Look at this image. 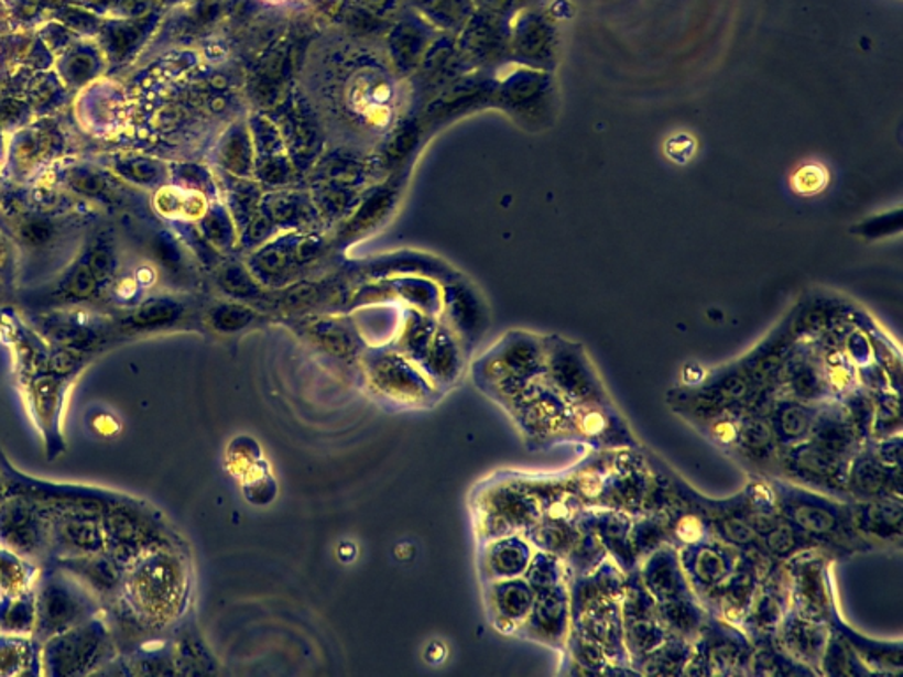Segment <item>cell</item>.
<instances>
[{
    "label": "cell",
    "instance_id": "obj_1",
    "mask_svg": "<svg viewBox=\"0 0 903 677\" xmlns=\"http://www.w3.org/2000/svg\"><path fill=\"white\" fill-rule=\"evenodd\" d=\"M324 85L307 96L319 119L348 129L357 140L366 134H387L394 128L395 76L385 67H363L355 72H316Z\"/></svg>",
    "mask_w": 903,
    "mask_h": 677
},
{
    "label": "cell",
    "instance_id": "obj_2",
    "mask_svg": "<svg viewBox=\"0 0 903 677\" xmlns=\"http://www.w3.org/2000/svg\"><path fill=\"white\" fill-rule=\"evenodd\" d=\"M775 492L779 514L817 549L833 559L870 553L872 545L859 535L850 501L802 488L782 477H764Z\"/></svg>",
    "mask_w": 903,
    "mask_h": 677
},
{
    "label": "cell",
    "instance_id": "obj_3",
    "mask_svg": "<svg viewBox=\"0 0 903 677\" xmlns=\"http://www.w3.org/2000/svg\"><path fill=\"white\" fill-rule=\"evenodd\" d=\"M544 374V339L523 332L503 337L475 365L477 385L501 406Z\"/></svg>",
    "mask_w": 903,
    "mask_h": 677
},
{
    "label": "cell",
    "instance_id": "obj_4",
    "mask_svg": "<svg viewBox=\"0 0 903 677\" xmlns=\"http://www.w3.org/2000/svg\"><path fill=\"white\" fill-rule=\"evenodd\" d=\"M503 406L514 416L515 424L521 427L532 447L545 448L556 443H577L570 406L544 378L530 383Z\"/></svg>",
    "mask_w": 903,
    "mask_h": 677
},
{
    "label": "cell",
    "instance_id": "obj_5",
    "mask_svg": "<svg viewBox=\"0 0 903 677\" xmlns=\"http://www.w3.org/2000/svg\"><path fill=\"white\" fill-rule=\"evenodd\" d=\"M753 644L738 626L708 612L683 676H749Z\"/></svg>",
    "mask_w": 903,
    "mask_h": 677
},
{
    "label": "cell",
    "instance_id": "obj_6",
    "mask_svg": "<svg viewBox=\"0 0 903 677\" xmlns=\"http://www.w3.org/2000/svg\"><path fill=\"white\" fill-rule=\"evenodd\" d=\"M835 559L828 553L806 549L784 563L788 576L791 609L806 620L829 626L838 614L831 565Z\"/></svg>",
    "mask_w": 903,
    "mask_h": 677
},
{
    "label": "cell",
    "instance_id": "obj_7",
    "mask_svg": "<svg viewBox=\"0 0 903 677\" xmlns=\"http://www.w3.org/2000/svg\"><path fill=\"white\" fill-rule=\"evenodd\" d=\"M544 380L570 407L609 403L611 398L583 346L562 337H545Z\"/></svg>",
    "mask_w": 903,
    "mask_h": 677
},
{
    "label": "cell",
    "instance_id": "obj_8",
    "mask_svg": "<svg viewBox=\"0 0 903 677\" xmlns=\"http://www.w3.org/2000/svg\"><path fill=\"white\" fill-rule=\"evenodd\" d=\"M653 482V466L638 448L611 451L588 509L621 510L632 517L641 515Z\"/></svg>",
    "mask_w": 903,
    "mask_h": 677
},
{
    "label": "cell",
    "instance_id": "obj_9",
    "mask_svg": "<svg viewBox=\"0 0 903 677\" xmlns=\"http://www.w3.org/2000/svg\"><path fill=\"white\" fill-rule=\"evenodd\" d=\"M271 111L293 166L298 173L309 172L324 152L325 125L306 90L292 87Z\"/></svg>",
    "mask_w": 903,
    "mask_h": 677
},
{
    "label": "cell",
    "instance_id": "obj_10",
    "mask_svg": "<svg viewBox=\"0 0 903 677\" xmlns=\"http://www.w3.org/2000/svg\"><path fill=\"white\" fill-rule=\"evenodd\" d=\"M850 461L833 456L810 439L780 450L779 477L802 488L847 500V471Z\"/></svg>",
    "mask_w": 903,
    "mask_h": 677
},
{
    "label": "cell",
    "instance_id": "obj_11",
    "mask_svg": "<svg viewBox=\"0 0 903 677\" xmlns=\"http://www.w3.org/2000/svg\"><path fill=\"white\" fill-rule=\"evenodd\" d=\"M479 533L483 542L500 536L523 535L541 518V501L518 482L500 483L480 496Z\"/></svg>",
    "mask_w": 903,
    "mask_h": 677
},
{
    "label": "cell",
    "instance_id": "obj_12",
    "mask_svg": "<svg viewBox=\"0 0 903 677\" xmlns=\"http://www.w3.org/2000/svg\"><path fill=\"white\" fill-rule=\"evenodd\" d=\"M776 394L797 398L803 403L820 404L835 401L823 354L815 342L796 341L776 378Z\"/></svg>",
    "mask_w": 903,
    "mask_h": 677
},
{
    "label": "cell",
    "instance_id": "obj_13",
    "mask_svg": "<svg viewBox=\"0 0 903 677\" xmlns=\"http://www.w3.org/2000/svg\"><path fill=\"white\" fill-rule=\"evenodd\" d=\"M570 630L597 642L616 667L632 668L624 647L620 600L595 598L570 605Z\"/></svg>",
    "mask_w": 903,
    "mask_h": 677
},
{
    "label": "cell",
    "instance_id": "obj_14",
    "mask_svg": "<svg viewBox=\"0 0 903 677\" xmlns=\"http://www.w3.org/2000/svg\"><path fill=\"white\" fill-rule=\"evenodd\" d=\"M677 550L688 585L703 605H706L731 577L740 556V550L717 540L715 536Z\"/></svg>",
    "mask_w": 903,
    "mask_h": 677
},
{
    "label": "cell",
    "instance_id": "obj_15",
    "mask_svg": "<svg viewBox=\"0 0 903 677\" xmlns=\"http://www.w3.org/2000/svg\"><path fill=\"white\" fill-rule=\"evenodd\" d=\"M325 242L315 231H292L281 239L266 240L253 256L254 274L266 283L290 280L292 274L324 256Z\"/></svg>",
    "mask_w": 903,
    "mask_h": 677
},
{
    "label": "cell",
    "instance_id": "obj_16",
    "mask_svg": "<svg viewBox=\"0 0 903 677\" xmlns=\"http://www.w3.org/2000/svg\"><path fill=\"white\" fill-rule=\"evenodd\" d=\"M771 565L773 561L764 554L740 550L735 571L724 582L722 588L718 589V593L706 603V611L740 626Z\"/></svg>",
    "mask_w": 903,
    "mask_h": 677
},
{
    "label": "cell",
    "instance_id": "obj_17",
    "mask_svg": "<svg viewBox=\"0 0 903 677\" xmlns=\"http://www.w3.org/2000/svg\"><path fill=\"white\" fill-rule=\"evenodd\" d=\"M369 383L377 394L401 404L424 406L431 403L433 386L407 362L403 353H377L366 362Z\"/></svg>",
    "mask_w": 903,
    "mask_h": 677
},
{
    "label": "cell",
    "instance_id": "obj_18",
    "mask_svg": "<svg viewBox=\"0 0 903 677\" xmlns=\"http://www.w3.org/2000/svg\"><path fill=\"white\" fill-rule=\"evenodd\" d=\"M791 609L788 576L784 563H773L753 597L740 629L749 635L753 646L775 641L776 630Z\"/></svg>",
    "mask_w": 903,
    "mask_h": 677
},
{
    "label": "cell",
    "instance_id": "obj_19",
    "mask_svg": "<svg viewBox=\"0 0 903 677\" xmlns=\"http://www.w3.org/2000/svg\"><path fill=\"white\" fill-rule=\"evenodd\" d=\"M570 633V594L567 582L536 591L532 611L515 635L563 651Z\"/></svg>",
    "mask_w": 903,
    "mask_h": 677
},
{
    "label": "cell",
    "instance_id": "obj_20",
    "mask_svg": "<svg viewBox=\"0 0 903 677\" xmlns=\"http://www.w3.org/2000/svg\"><path fill=\"white\" fill-rule=\"evenodd\" d=\"M570 412L577 443H585L597 451L639 448L629 425L624 424L623 416L611 401L570 407Z\"/></svg>",
    "mask_w": 903,
    "mask_h": 677
},
{
    "label": "cell",
    "instance_id": "obj_21",
    "mask_svg": "<svg viewBox=\"0 0 903 677\" xmlns=\"http://www.w3.org/2000/svg\"><path fill=\"white\" fill-rule=\"evenodd\" d=\"M254 146V173L265 186L283 187L297 172L290 160L280 129L269 113L257 111L248 120Z\"/></svg>",
    "mask_w": 903,
    "mask_h": 677
},
{
    "label": "cell",
    "instance_id": "obj_22",
    "mask_svg": "<svg viewBox=\"0 0 903 677\" xmlns=\"http://www.w3.org/2000/svg\"><path fill=\"white\" fill-rule=\"evenodd\" d=\"M729 454L758 470L761 477H779L780 447L766 413L741 415Z\"/></svg>",
    "mask_w": 903,
    "mask_h": 677
},
{
    "label": "cell",
    "instance_id": "obj_23",
    "mask_svg": "<svg viewBox=\"0 0 903 677\" xmlns=\"http://www.w3.org/2000/svg\"><path fill=\"white\" fill-rule=\"evenodd\" d=\"M850 509L856 529L873 549L902 545L903 501L900 498L850 501Z\"/></svg>",
    "mask_w": 903,
    "mask_h": 677
},
{
    "label": "cell",
    "instance_id": "obj_24",
    "mask_svg": "<svg viewBox=\"0 0 903 677\" xmlns=\"http://www.w3.org/2000/svg\"><path fill=\"white\" fill-rule=\"evenodd\" d=\"M881 498L902 500V470H893L877 461L867 447L850 459L847 471V500L868 501Z\"/></svg>",
    "mask_w": 903,
    "mask_h": 677
},
{
    "label": "cell",
    "instance_id": "obj_25",
    "mask_svg": "<svg viewBox=\"0 0 903 677\" xmlns=\"http://www.w3.org/2000/svg\"><path fill=\"white\" fill-rule=\"evenodd\" d=\"M828 638V624L806 620L793 609H788L775 635L776 646L780 649H784L799 664L810 667L817 676H820V662H823Z\"/></svg>",
    "mask_w": 903,
    "mask_h": 677
},
{
    "label": "cell",
    "instance_id": "obj_26",
    "mask_svg": "<svg viewBox=\"0 0 903 677\" xmlns=\"http://www.w3.org/2000/svg\"><path fill=\"white\" fill-rule=\"evenodd\" d=\"M639 576L656 603L674 598L696 597L683 571L679 550L674 545H662L642 559Z\"/></svg>",
    "mask_w": 903,
    "mask_h": 677
},
{
    "label": "cell",
    "instance_id": "obj_27",
    "mask_svg": "<svg viewBox=\"0 0 903 677\" xmlns=\"http://www.w3.org/2000/svg\"><path fill=\"white\" fill-rule=\"evenodd\" d=\"M535 602V591L524 577L488 582V607L500 632L515 633Z\"/></svg>",
    "mask_w": 903,
    "mask_h": 677
},
{
    "label": "cell",
    "instance_id": "obj_28",
    "mask_svg": "<svg viewBox=\"0 0 903 677\" xmlns=\"http://www.w3.org/2000/svg\"><path fill=\"white\" fill-rule=\"evenodd\" d=\"M589 524L597 533L598 540L603 545L607 556L624 571L638 570L639 559L633 553L632 532L633 517L627 512L612 509H586Z\"/></svg>",
    "mask_w": 903,
    "mask_h": 677
},
{
    "label": "cell",
    "instance_id": "obj_29",
    "mask_svg": "<svg viewBox=\"0 0 903 677\" xmlns=\"http://www.w3.org/2000/svg\"><path fill=\"white\" fill-rule=\"evenodd\" d=\"M808 439L817 447L824 448L833 456L847 459V461H850L863 448V443L847 421L846 413L841 410L837 398L819 404V412L815 416Z\"/></svg>",
    "mask_w": 903,
    "mask_h": 677
},
{
    "label": "cell",
    "instance_id": "obj_30",
    "mask_svg": "<svg viewBox=\"0 0 903 677\" xmlns=\"http://www.w3.org/2000/svg\"><path fill=\"white\" fill-rule=\"evenodd\" d=\"M494 96V87L482 75L457 76L445 89L434 96V101L425 110L421 122H442L448 117L459 116L479 102L488 101Z\"/></svg>",
    "mask_w": 903,
    "mask_h": 677
},
{
    "label": "cell",
    "instance_id": "obj_31",
    "mask_svg": "<svg viewBox=\"0 0 903 677\" xmlns=\"http://www.w3.org/2000/svg\"><path fill=\"white\" fill-rule=\"evenodd\" d=\"M533 545L524 535H507L486 542L480 568L486 582L523 577L532 561Z\"/></svg>",
    "mask_w": 903,
    "mask_h": 677
},
{
    "label": "cell",
    "instance_id": "obj_32",
    "mask_svg": "<svg viewBox=\"0 0 903 677\" xmlns=\"http://www.w3.org/2000/svg\"><path fill=\"white\" fill-rule=\"evenodd\" d=\"M819 404L803 403L787 395L776 394L768 407V421L775 433L780 450L794 447L810 436Z\"/></svg>",
    "mask_w": 903,
    "mask_h": 677
},
{
    "label": "cell",
    "instance_id": "obj_33",
    "mask_svg": "<svg viewBox=\"0 0 903 677\" xmlns=\"http://www.w3.org/2000/svg\"><path fill=\"white\" fill-rule=\"evenodd\" d=\"M260 214L275 230L315 231L316 225L322 221L311 196L295 190H278L263 196Z\"/></svg>",
    "mask_w": 903,
    "mask_h": 677
},
{
    "label": "cell",
    "instance_id": "obj_34",
    "mask_svg": "<svg viewBox=\"0 0 903 677\" xmlns=\"http://www.w3.org/2000/svg\"><path fill=\"white\" fill-rule=\"evenodd\" d=\"M829 630L846 638L850 646L855 647L856 653L861 656L864 664L872 668L873 674L902 673V642H879L864 637L861 633L850 629L849 624L844 623L840 614L833 618Z\"/></svg>",
    "mask_w": 903,
    "mask_h": 677
},
{
    "label": "cell",
    "instance_id": "obj_35",
    "mask_svg": "<svg viewBox=\"0 0 903 677\" xmlns=\"http://www.w3.org/2000/svg\"><path fill=\"white\" fill-rule=\"evenodd\" d=\"M445 301L452 324L461 336V341L468 346L479 341L483 330L488 328V315L479 297L465 284L457 283L448 286Z\"/></svg>",
    "mask_w": 903,
    "mask_h": 677
},
{
    "label": "cell",
    "instance_id": "obj_36",
    "mask_svg": "<svg viewBox=\"0 0 903 677\" xmlns=\"http://www.w3.org/2000/svg\"><path fill=\"white\" fill-rule=\"evenodd\" d=\"M563 653H565V658H563L562 674H568V676L638 674L632 668L616 667L609 662L606 651L598 646L597 642L589 641L572 630Z\"/></svg>",
    "mask_w": 903,
    "mask_h": 677
},
{
    "label": "cell",
    "instance_id": "obj_37",
    "mask_svg": "<svg viewBox=\"0 0 903 677\" xmlns=\"http://www.w3.org/2000/svg\"><path fill=\"white\" fill-rule=\"evenodd\" d=\"M217 163L230 177H251L254 172V146L246 120H237L226 129L217 146Z\"/></svg>",
    "mask_w": 903,
    "mask_h": 677
},
{
    "label": "cell",
    "instance_id": "obj_38",
    "mask_svg": "<svg viewBox=\"0 0 903 677\" xmlns=\"http://www.w3.org/2000/svg\"><path fill=\"white\" fill-rule=\"evenodd\" d=\"M656 615L668 635L694 642L699 637L708 611L697 597H682L656 603Z\"/></svg>",
    "mask_w": 903,
    "mask_h": 677
},
{
    "label": "cell",
    "instance_id": "obj_39",
    "mask_svg": "<svg viewBox=\"0 0 903 677\" xmlns=\"http://www.w3.org/2000/svg\"><path fill=\"white\" fill-rule=\"evenodd\" d=\"M395 198H398V187L392 186V184L377 187L368 195H363L360 204L348 216V221L345 222L339 240L346 242V239H355V237L372 230L387 216V212L394 205Z\"/></svg>",
    "mask_w": 903,
    "mask_h": 677
},
{
    "label": "cell",
    "instance_id": "obj_40",
    "mask_svg": "<svg viewBox=\"0 0 903 677\" xmlns=\"http://www.w3.org/2000/svg\"><path fill=\"white\" fill-rule=\"evenodd\" d=\"M692 653L694 642L668 635L633 668L639 676H683Z\"/></svg>",
    "mask_w": 903,
    "mask_h": 677
},
{
    "label": "cell",
    "instance_id": "obj_41",
    "mask_svg": "<svg viewBox=\"0 0 903 677\" xmlns=\"http://www.w3.org/2000/svg\"><path fill=\"white\" fill-rule=\"evenodd\" d=\"M586 509L580 510L579 517H577L580 526L579 538L572 547L570 553L567 554V558L563 559L565 582L577 579V577L588 576L589 571H594L603 559L609 558L603 545L598 540L597 533L589 524Z\"/></svg>",
    "mask_w": 903,
    "mask_h": 677
},
{
    "label": "cell",
    "instance_id": "obj_42",
    "mask_svg": "<svg viewBox=\"0 0 903 677\" xmlns=\"http://www.w3.org/2000/svg\"><path fill=\"white\" fill-rule=\"evenodd\" d=\"M421 365L429 374V380L433 378L434 383H454L461 371V353L456 339L447 330L438 328L431 339L424 359L421 360Z\"/></svg>",
    "mask_w": 903,
    "mask_h": 677
},
{
    "label": "cell",
    "instance_id": "obj_43",
    "mask_svg": "<svg viewBox=\"0 0 903 677\" xmlns=\"http://www.w3.org/2000/svg\"><path fill=\"white\" fill-rule=\"evenodd\" d=\"M761 553L773 563H785L787 559L806 549H815L810 540H806L802 533H797L782 515L771 521L762 532H759Z\"/></svg>",
    "mask_w": 903,
    "mask_h": 677
},
{
    "label": "cell",
    "instance_id": "obj_44",
    "mask_svg": "<svg viewBox=\"0 0 903 677\" xmlns=\"http://www.w3.org/2000/svg\"><path fill=\"white\" fill-rule=\"evenodd\" d=\"M749 676H817L810 667L799 664L796 659L780 649L775 641L764 642L753 646L752 662Z\"/></svg>",
    "mask_w": 903,
    "mask_h": 677
},
{
    "label": "cell",
    "instance_id": "obj_45",
    "mask_svg": "<svg viewBox=\"0 0 903 677\" xmlns=\"http://www.w3.org/2000/svg\"><path fill=\"white\" fill-rule=\"evenodd\" d=\"M820 676H873V670L846 638L829 630L828 644L820 662Z\"/></svg>",
    "mask_w": 903,
    "mask_h": 677
},
{
    "label": "cell",
    "instance_id": "obj_46",
    "mask_svg": "<svg viewBox=\"0 0 903 677\" xmlns=\"http://www.w3.org/2000/svg\"><path fill=\"white\" fill-rule=\"evenodd\" d=\"M668 637L659 615L623 623V641L632 668ZM635 670V668H633Z\"/></svg>",
    "mask_w": 903,
    "mask_h": 677
},
{
    "label": "cell",
    "instance_id": "obj_47",
    "mask_svg": "<svg viewBox=\"0 0 903 677\" xmlns=\"http://www.w3.org/2000/svg\"><path fill=\"white\" fill-rule=\"evenodd\" d=\"M226 198H228V210L233 217V222L240 231H244L260 212L263 198L262 187L258 186L257 182H249L248 178L228 175Z\"/></svg>",
    "mask_w": 903,
    "mask_h": 677
},
{
    "label": "cell",
    "instance_id": "obj_48",
    "mask_svg": "<svg viewBox=\"0 0 903 677\" xmlns=\"http://www.w3.org/2000/svg\"><path fill=\"white\" fill-rule=\"evenodd\" d=\"M837 401L861 443L864 445V443L870 441V438H872L873 415H875V397H873L872 390L858 383L844 394L838 395Z\"/></svg>",
    "mask_w": 903,
    "mask_h": 677
},
{
    "label": "cell",
    "instance_id": "obj_49",
    "mask_svg": "<svg viewBox=\"0 0 903 677\" xmlns=\"http://www.w3.org/2000/svg\"><path fill=\"white\" fill-rule=\"evenodd\" d=\"M630 538H632L633 553L641 565L642 559L650 556L653 550L659 549L662 545L671 544L667 518L662 512L635 515Z\"/></svg>",
    "mask_w": 903,
    "mask_h": 677
},
{
    "label": "cell",
    "instance_id": "obj_50",
    "mask_svg": "<svg viewBox=\"0 0 903 677\" xmlns=\"http://www.w3.org/2000/svg\"><path fill=\"white\" fill-rule=\"evenodd\" d=\"M709 529L717 540L731 545L738 550H755L761 553L758 533L753 532L743 517L740 515H720V517L708 518ZM762 554V553H761Z\"/></svg>",
    "mask_w": 903,
    "mask_h": 677
},
{
    "label": "cell",
    "instance_id": "obj_51",
    "mask_svg": "<svg viewBox=\"0 0 903 677\" xmlns=\"http://www.w3.org/2000/svg\"><path fill=\"white\" fill-rule=\"evenodd\" d=\"M875 415H873L872 438H890L902 434V412H900V392L893 389L877 390Z\"/></svg>",
    "mask_w": 903,
    "mask_h": 677
},
{
    "label": "cell",
    "instance_id": "obj_52",
    "mask_svg": "<svg viewBox=\"0 0 903 677\" xmlns=\"http://www.w3.org/2000/svg\"><path fill=\"white\" fill-rule=\"evenodd\" d=\"M523 577L527 580V585L532 586L535 593L542 591V589L562 585V582H565L563 559L554 556V554L544 553V550H535Z\"/></svg>",
    "mask_w": 903,
    "mask_h": 677
},
{
    "label": "cell",
    "instance_id": "obj_53",
    "mask_svg": "<svg viewBox=\"0 0 903 677\" xmlns=\"http://www.w3.org/2000/svg\"><path fill=\"white\" fill-rule=\"evenodd\" d=\"M434 332H436V328H434L431 319L424 318L422 315H412V318L407 319L403 337H401V351H403L404 357H410V359L421 363L425 351L429 348Z\"/></svg>",
    "mask_w": 903,
    "mask_h": 677
},
{
    "label": "cell",
    "instance_id": "obj_54",
    "mask_svg": "<svg viewBox=\"0 0 903 677\" xmlns=\"http://www.w3.org/2000/svg\"><path fill=\"white\" fill-rule=\"evenodd\" d=\"M311 336L318 339L319 345L325 346L328 351L337 354H355L359 348V341L350 328L337 321H319L313 327Z\"/></svg>",
    "mask_w": 903,
    "mask_h": 677
},
{
    "label": "cell",
    "instance_id": "obj_55",
    "mask_svg": "<svg viewBox=\"0 0 903 677\" xmlns=\"http://www.w3.org/2000/svg\"><path fill=\"white\" fill-rule=\"evenodd\" d=\"M202 230L208 242H213L217 248H230L236 242V222L230 210L225 207H214L204 216Z\"/></svg>",
    "mask_w": 903,
    "mask_h": 677
},
{
    "label": "cell",
    "instance_id": "obj_56",
    "mask_svg": "<svg viewBox=\"0 0 903 677\" xmlns=\"http://www.w3.org/2000/svg\"><path fill=\"white\" fill-rule=\"evenodd\" d=\"M863 447L872 451L877 461L893 470H902V434L890 438L870 439Z\"/></svg>",
    "mask_w": 903,
    "mask_h": 677
},
{
    "label": "cell",
    "instance_id": "obj_57",
    "mask_svg": "<svg viewBox=\"0 0 903 677\" xmlns=\"http://www.w3.org/2000/svg\"><path fill=\"white\" fill-rule=\"evenodd\" d=\"M253 318V310L246 309V307L231 306V304L217 307L213 315L214 325H216L217 328H221V330H239V328L251 324Z\"/></svg>",
    "mask_w": 903,
    "mask_h": 677
},
{
    "label": "cell",
    "instance_id": "obj_58",
    "mask_svg": "<svg viewBox=\"0 0 903 677\" xmlns=\"http://www.w3.org/2000/svg\"><path fill=\"white\" fill-rule=\"evenodd\" d=\"M177 307L170 304V302H151L142 309L138 310L134 316L138 325H161L168 324L177 315Z\"/></svg>",
    "mask_w": 903,
    "mask_h": 677
},
{
    "label": "cell",
    "instance_id": "obj_59",
    "mask_svg": "<svg viewBox=\"0 0 903 677\" xmlns=\"http://www.w3.org/2000/svg\"><path fill=\"white\" fill-rule=\"evenodd\" d=\"M94 280H96V275L93 274L89 266H80L76 274L73 275L72 284H69V290L75 293L76 297H85V295H89L94 288Z\"/></svg>",
    "mask_w": 903,
    "mask_h": 677
},
{
    "label": "cell",
    "instance_id": "obj_60",
    "mask_svg": "<svg viewBox=\"0 0 903 677\" xmlns=\"http://www.w3.org/2000/svg\"><path fill=\"white\" fill-rule=\"evenodd\" d=\"M52 237V228L43 221H31L28 226H23V239L28 240L29 244L40 245Z\"/></svg>",
    "mask_w": 903,
    "mask_h": 677
},
{
    "label": "cell",
    "instance_id": "obj_61",
    "mask_svg": "<svg viewBox=\"0 0 903 677\" xmlns=\"http://www.w3.org/2000/svg\"><path fill=\"white\" fill-rule=\"evenodd\" d=\"M73 186L76 189L84 190V193L94 195V193H99L102 189V181L93 173H76L73 177Z\"/></svg>",
    "mask_w": 903,
    "mask_h": 677
},
{
    "label": "cell",
    "instance_id": "obj_62",
    "mask_svg": "<svg viewBox=\"0 0 903 677\" xmlns=\"http://www.w3.org/2000/svg\"><path fill=\"white\" fill-rule=\"evenodd\" d=\"M128 172L131 173L134 178L142 182H151L157 177V168H155L154 164L149 163V161H133V163H129Z\"/></svg>",
    "mask_w": 903,
    "mask_h": 677
},
{
    "label": "cell",
    "instance_id": "obj_63",
    "mask_svg": "<svg viewBox=\"0 0 903 677\" xmlns=\"http://www.w3.org/2000/svg\"><path fill=\"white\" fill-rule=\"evenodd\" d=\"M111 265V258L110 254L105 251V249H98L96 253L93 254L90 258V265L89 269L93 271L94 275H102L107 274L108 269Z\"/></svg>",
    "mask_w": 903,
    "mask_h": 677
}]
</instances>
